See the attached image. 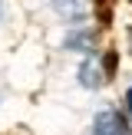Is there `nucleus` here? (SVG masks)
Segmentation results:
<instances>
[{"label":"nucleus","mask_w":132,"mask_h":135,"mask_svg":"<svg viewBox=\"0 0 132 135\" xmlns=\"http://www.w3.org/2000/svg\"><path fill=\"white\" fill-rule=\"evenodd\" d=\"M89 135H132V125H129V119H125L119 109H102L96 119H92Z\"/></svg>","instance_id":"nucleus-1"},{"label":"nucleus","mask_w":132,"mask_h":135,"mask_svg":"<svg viewBox=\"0 0 132 135\" xmlns=\"http://www.w3.org/2000/svg\"><path fill=\"white\" fill-rule=\"evenodd\" d=\"M79 83H83L86 89H99V86L106 83V69H102V59L99 56H89L79 66Z\"/></svg>","instance_id":"nucleus-2"},{"label":"nucleus","mask_w":132,"mask_h":135,"mask_svg":"<svg viewBox=\"0 0 132 135\" xmlns=\"http://www.w3.org/2000/svg\"><path fill=\"white\" fill-rule=\"evenodd\" d=\"M56 10L63 13L66 20H83V17H89L92 3L89 0H56Z\"/></svg>","instance_id":"nucleus-3"},{"label":"nucleus","mask_w":132,"mask_h":135,"mask_svg":"<svg viewBox=\"0 0 132 135\" xmlns=\"http://www.w3.org/2000/svg\"><path fill=\"white\" fill-rule=\"evenodd\" d=\"M125 109H129V115H132V86L125 89Z\"/></svg>","instance_id":"nucleus-4"},{"label":"nucleus","mask_w":132,"mask_h":135,"mask_svg":"<svg viewBox=\"0 0 132 135\" xmlns=\"http://www.w3.org/2000/svg\"><path fill=\"white\" fill-rule=\"evenodd\" d=\"M0 10H3V3H0Z\"/></svg>","instance_id":"nucleus-5"},{"label":"nucleus","mask_w":132,"mask_h":135,"mask_svg":"<svg viewBox=\"0 0 132 135\" xmlns=\"http://www.w3.org/2000/svg\"><path fill=\"white\" fill-rule=\"evenodd\" d=\"M129 36H132V30H129Z\"/></svg>","instance_id":"nucleus-6"}]
</instances>
